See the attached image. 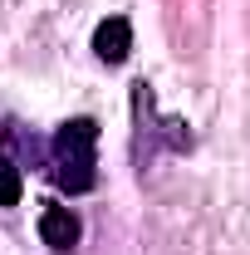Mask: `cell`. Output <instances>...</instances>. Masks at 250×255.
I'll use <instances>...</instances> for the list:
<instances>
[{
	"mask_svg": "<svg viewBox=\"0 0 250 255\" xmlns=\"http://www.w3.org/2000/svg\"><path fill=\"white\" fill-rule=\"evenodd\" d=\"M94 147H98V123L94 118H74V123H64L54 132V167H49V177H54L59 191H69V196L94 191V182H98Z\"/></svg>",
	"mask_w": 250,
	"mask_h": 255,
	"instance_id": "obj_1",
	"label": "cell"
},
{
	"mask_svg": "<svg viewBox=\"0 0 250 255\" xmlns=\"http://www.w3.org/2000/svg\"><path fill=\"white\" fill-rule=\"evenodd\" d=\"M20 191H25V177L10 157H0V206H20Z\"/></svg>",
	"mask_w": 250,
	"mask_h": 255,
	"instance_id": "obj_4",
	"label": "cell"
},
{
	"mask_svg": "<svg viewBox=\"0 0 250 255\" xmlns=\"http://www.w3.org/2000/svg\"><path fill=\"white\" fill-rule=\"evenodd\" d=\"M127 49H132V25H127L123 15H108V20L94 30V54L103 64H123Z\"/></svg>",
	"mask_w": 250,
	"mask_h": 255,
	"instance_id": "obj_2",
	"label": "cell"
},
{
	"mask_svg": "<svg viewBox=\"0 0 250 255\" xmlns=\"http://www.w3.org/2000/svg\"><path fill=\"white\" fill-rule=\"evenodd\" d=\"M79 216L69 211V206H44L39 211V236H44V246H54V251H69L74 241H79Z\"/></svg>",
	"mask_w": 250,
	"mask_h": 255,
	"instance_id": "obj_3",
	"label": "cell"
}]
</instances>
